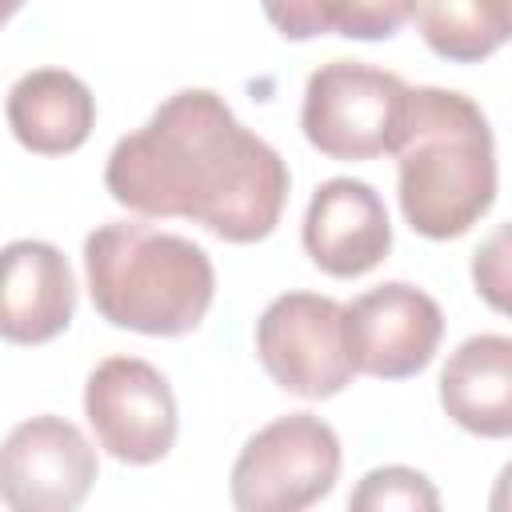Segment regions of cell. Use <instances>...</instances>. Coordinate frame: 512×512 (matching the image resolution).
<instances>
[{"label": "cell", "instance_id": "obj_1", "mask_svg": "<svg viewBox=\"0 0 512 512\" xmlns=\"http://www.w3.org/2000/svg\"><path fill=\"white\" fill-rule=\"evenodd\" d=\"M104 188L140 216H184L228 244L264 240L292 176L272 144L248 132L212 88L172 92L144 128L116 140Z\"/></svg>", "mask_w": 512, "mask_h": 512}, {"label": "cell", "instance_id": "obj_2", "mask_svg": "<svg viewBox=\"0 0 512 512\" xmlns=\"http://www.w3.org/2000/svg\"><path fill=\"white\" fill-rule=\"evenodd\" d=\"M392 156L400 212L424 240L464 236L496 200L492 128L464 92L408 88Z\"/></svg>", "mask_w": 512, "mask_h": 512}, {"label": "cell", "instance_id": "obj_3", "mask_svg": "<svg viewBox=\"0 0 512 512\" xmlns=\"http://www.w3.org/2000/svg\"><path fill=\"white\" fill-rule=\"evenodd\" d=\"M92 308L144 336H188L212 308L216 272L200 244L144 220H112L84 240Z\"/></svg>", "mask_w": 512, "mask_h": 512}, {"label": "cell", "instance_id": "obj_4", "mask_svg": "<svg viewBox=\"0 0 512 512\" xmlns=\"http://www.w3.org/2000/svg\"><path fill=\"white\" fill-rule=\"evenodd\" d=\"M408 84L364 60H328L304 84L300 128L328 160H376L396 148Z\"/></svg>", "mask_w": 512, "mask_h": 512}, {"label": "cell", "instance_id": "obj_5", "mask_svg": "<svg viewBox=\"0 0 512 512\" xmlns=\"http://www.w3.org/2000/svg\"><path fill=\"white\" fill-rule=\"evenodd\" d=\"M340 476V436L312 412L264 424L232 464V504L240 512H300L332 492Z\"/></svg>", "mask_w": 512, "mask_h": 512}, {"label": "cell", "instance_id": "obj_6", "mask_svg": "<svg viewBox=\"0 0 512 512\" xmlns=\"http://www.w3.org/2000/svg\"><path fill=\"white\" fill-rule=\"evenodd\" d=\"M256 356L292 396L328 400L356 376L344 344V304L320 292H284L256 320Z\"/></svg>", "mask_w": 512, "mask_h": 512}, {"label": "cell", "instance_id": "obj_7", "mask_svg": "<svg viewBox=\"0 0 512 512\" xmlns=\"http://www.w3.org/2000/svg\"><path fill=\"white\" fill-rule=\"evenodd\" d=\"M84 416L96 444L120 464H156L176 444V396L140 356H108L84 384Z\"/></svg>", "mask_w": 512, "mask_h": 512}, {"label": "cell", "instance_id": "obj_8", "mask_svg": "<svg viewBox=\"0 0 512 512\" xmlns=\"http://www.w3.org/2000/svg\"><path fill=\"white\" fill-rule=\"evenodd\" d=\"M440 336V304L408 280H388L344 304V344L352 368L364 376L408 380L424 372L440 348Z\"/></svg>", "mask_w": 512, "mask_h": 512}, {"label": "cell", "instance_id": "obj_9", "mask_svg": "<svg viewBox=\"0 0 512 512\" xmlns=\"http://www.w3.org/2000/svg\"><path fill=\"white\" fill-rule=\"evenodd\" d=\"M96 484V448L64 416H32L0 444V500L16 512H72Z\"/></svg>", "mask_w": 512, "mask_h": 512}, {"label": "cell", "instance_id": "obj_10", "mask_svg": "<svg viewBox=\"0 0 512 512\" xmlns=\"http://www.w3.org/2000/svg\"><path fill=\"white\" fill-rule=\"evenodd\" d=\"M300 236L308 260L320 272L336 280H356L388 256L392 220L368 180L332 176L312 192Z\"/></svg>", "mask_w": 512, "mask_h": 512}, {"label": "cell", "instance_id": "obj_11", "mask_svg": "<svg viewBox=\"0 0 512 512\" xmlns=\"http://www.w3.org/2000/svg\"><path fill=\"white\" fill-rule=\"evenodd\" d=\"M76 316V280L64 252L48 240L0 248V340L48 344Z\"/></svg>", "mask_w": 512, "mask_h": 512}, {"label": "cell", "instance_id": "obj_12", "mask_svg": "<svg viewBox=\"0 0 512 512\" xmlns=\"http://www.w3.org/2000/svg\"><path fill=\"white\" fill-rule=\"evenodd\" d=\"M96 124L92 88L68 68H32L8 88V128L36 156L76 152Z\"/></svg>", "mask_w": 512, "mask_h": 512}, {"label": "cell", "instance_id": "obj_13", "mask_svg": "<svg viewBox=\"0 0 512 512\" xmlns=\"http://www.w3.org/2000/svg\"><path fill=\"white\" fill-rule=\"evenodd\" d=\"M440 404L464 432L504 440L512 432V340L468 336L440 368Z\"/></svg>", "mask_w": 512, "mask_h": 512}, {"label": "cell", "instance_id": "obj_14", "mask_svg": "<svg viewBox=\"0 0 512 512\" xmlns=\"http://www.w3.org/2000/svg\"><path fill=\"white\" fill-rule=\"evenodd\" d=\"M260 8L284 40L328 32L344 40H388L412 16V0H260Z\"/></svg>", "mask_w": 512, "mask_h": 512}, {"label": "cell", "instance_id": "obj_15", "mask_svg": "<svg viewBox=\"0 0 512 512\" xmlns=\"http://www.w3.org/2000/svg\"><path fill=\"white\" fill-rule=\"evenodd\" d=\"M512 0H412L424 44L452 64H476L504 48L512 32Z\"/></svg>", "mask_w": 512, "mask_h": 512}, {"label": "cell", "instance_id": "obj_16", "mask_svg": "<svg viewBox=\"0 0 512 512\" xmlns=\"http://www.w3.org/2000/svg\"><path fill=\"white\" fill-rule=\"evenodd\" d=\"M348 508H356V512H388V508L436 512L440 492L432 488V480L424 472L404 468V464H388V468H372L356 484V492L348 496Z\"/></svg>", "mask_w": 512, "mask_h": 512}, {"label": "cell", "instance_id": "obj_17", "mask_svg": "<svg viewBox=\"0 0 512 512\" xmlns=\"http://www.w3.org/2000/svg\"><path fill=\"white\" fill-rule=\"evenodd\" d=\"M504 244H508V228H496L492 240L484 248H476V260H472V276H476V292H484V300L492 308H508L504 300V288H508V276H504Z\"/></svg>", "mask_w": 512, "mask_h": 512}, {"label": "cell", "instance_id": "obj_18", "mask_svg": "<svg viewBox=\"0 0 512 512\" xmlns=\"http://www.w3.org/2000/svg\"><path fill=\"white\" fill-rule=\"evenodd\" d=\"M20 4H24V0H0V28L16 16V8H20Z\"/></svg>", "mask_w": 512, "mask_h": 512}]
</instances>
